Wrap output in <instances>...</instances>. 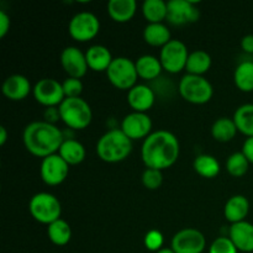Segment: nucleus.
I'll return each instance as SVG.
<instances>
[{"instance_id": "1", "label": "nucleus", "mask_w": 253, "mask_h": 253, "mask_svg": "<svg viewBox=\"0 0 253 253\" xmlns=\"http://www.w3.org/2000/svg\"><path fill=\"white\" fill-rule=\"evenodd\" d=\"M179 141L167 130H158L145 138L141 157L147 168L163 170L172 167L179 158Z\"/></svg>"}, {"instance_id": "2", "label": "nucleus", "mask_w": 253, "mask_h": 253, "mask_svg": "<svg viewBox=\"0 0 253 253\" xmlns=\"http://www.w3.org/2000/svg\"><path fill=\"white\" fill-rule=\"evenodd\" d=\"M22 140L25 148L31 155L43 160L59 151L64 141V136L56 125L43 120L29 124L24 130Z\"/></svg>"}, {"instance_id": "3", "label": "nucleus", "mask_w": 253, "mask_h": 253, "mask_svg": "<svg viewBox=\"0 0 253 253\" xmlns=\"http://www.w3.org/2000/svg\"><path fill=\"white\" fill-rule=\"evenodd\" d=\"M132 151V141L121 131V128L109 130L99 138L96 153L106 163H118L126 160Z\"/></svg>"}, {"instance_id": "4", "label": "nucleus", "mask_w": 253, "mask_h": 253, "mask_svg": "<svg viewBox=\"0 0 253 253\" xmlns=\"http://www.w3.org/2000/svg\"><path fill=\"white\" fill-rule=\"evenodd\" d=\"M61 120L73 130L88 127L93 119L90 105L83 98H66L58 106Z\"/></svg>"}, {"instance_id": "5", "label": "nucleus", "mask_w": 253, "mask_h": 253, "mask_svg": "<svg viewBox=\"0 0 253 253\" xmlns=\"http://www.w3.org/2000/svg\"><path fill=\"white\" fill-rule=\"evenodd\" d=\"M179 94L188 103L202 105L211 100L214 89L211 83L203 76L185 74L179 82Z\"/></svg>"}, {"instance_id": "6", "label": "nucleus", "mask_w": 253, "mask_h": 253, "mask_svg": "<svg viewBox=\"0 0 253 253\" xmlns=\"http://www.w3.org/2000/svg\"><path fill=\"white\" fill-rule=\"evenodd\" d=\"M30 214L36 221L49 225L61 219L62 207L59 200L49 193H37L29 203Z\"/></svg>"}, {"instance_id": "7", "label": "nucleus", "mask_w": 253, "mask_h": 253, "mask_svg": "<svg viewBox=\"0 0 253 253\" xmlns=\"http://www.w3.org/2000/svg\"><path fill=\"white\" fill-rule=\"evenodd\" d=\"M108 79L115 88L130 90L136 85L138 74L135 62L127 57H116L106 71Z\"/></svg>"}, {"instance_id": "8", "label": "nucleus", "mask_w": 253, "mask_h": 253, "mask_svg": "<svg viewBox=\"0 0 253 253\" xmlns=\"http://www.w3.org/2000/svg\"><path fill=\"white\" fill-rule=\"evenodd\" d=\"M100 30V21L95 14L90 11H81L74 15L68 25V31L72 39L78 42L93 40Z\"/></svg>"}, {"instance_id": "9", "label": "nucleus", "mask_w": 253, "mask_h": 253, "mask_svg": "<svg viewBox=\"0 0 253 253\" xmlns=\"http://www.w3.org/2000/svg\"><path fill=\"white\" fill-rule=\"evenodd\" d=\"M188 52L187 46L180 40H170L165 47H162L160 54V61L162 67L168 73H179L187 66Z\"/></svg>"}, {"instance_id": "10", "label": "nucleus", "mask_w": 253, "mask_h": 253, "mask_svg": "<svg viewBox=\"0 0 253 253\" xmlns=\"http://www.w3.org/2000/svg\"><path fill=\"white\" fill-rule=\"evenodd\" d=\"M35 99L37 103L47 108H56L61 105L66 99L63 91V85L57 79L42 78L35 84L32 89Z\"/></svg>"}, {"instance_id": "11", "label": "nucleus", "mask_w": 253, "mask_h": 253, "mask_svg": "<svg viewBox=\"0 0 253 253\" xmlns=\"http://www.w3.org/2000/svg\"><path fill=\"white\" fill-rule=\"evenodd\" d=\"M167 6V20L174 26L194 24L200 17L199 7L189 0H169Z\"/></svg>"}, {"instance_id": "12", "label": "nucleus", "mask_w": 253, "mask_h": 253, "mask_svg": "<svg viewBox=\"0 0 253 253\" xmlns=\"http://www.w3.org/2000/svg\"><path fill=\"white\" fill-rule=\"evenodd\" d=\"M207 247L205 236L197 229H183L172 239V247L175 253H203Z\"/></svg>"}, {"instance_id": "13", "label": "nucleus", "mask_w": 253, "mask_h": 253, "mask_svg": "<svg viewBox=\"0 0 253 253\" xmlns=\"http://www.w3.org/2000/svg\"><path fill=\"white\" fill-rule=\"evenodd\" d=\"M40 173L47 185H59L68 177L69 165L58 153H54L42 160Z\"/></svg>"}, {"instance_id": "14", "label": "nucleus", "mask_w": 253, "mask_h": 253, "mask_svg": "<svg viewBox=\"0 0 253 253\" xmlns=\"http://www.w3.org/2000/svg\"><path fill=\"white\" fill-rule=\"evenodd\" d=\"M152 130V120L146 113L127 114L121 121V131L130 138L131 141L147 138Z\"/></svg>"}, {"instance_id": "15", "label": "nucleus", "mask_w": 253, "mask_h": 253, "mask_svg": "<svg viewBox=\"0 0 253 253\" xmlns=\"http://www.w3.org/2000/svg\"><path fill=\"white\" fill-rule=\"evenodd\" d=\"M59 62H61L62 68L71 78L81 79L82 77L85 76L86 71L89 69L85 53H83L78 47H66L61 52Z\"/></svg>"}, {"instance_id": "16", "label": "nucleus", "mask_w": 253, "mask_h": 253, "mask_svg": "<svg viewBox=\"0 0 253 253\" xmlns=\"http://www.w3.org/2000/svg\"><path fill=\"white\" fill-rule=\"evenodd\" d=\"M156 100L155 91L145 84H136L128 90L127 103L136 113H146L153 106Z\"/></svg>"}, {"instance_id": "17", "label": "nucleus", "mask_w": 253, "mask_h": 253, "mask_svg": "<svg viewBox=\"0 0 253 253\" xmlns=\"http://www.w3.org/2000/svg\"><path fill=\"white\" fill-rule=\"evenodd\" d=\"M32 89L34 88H31L30 81L22 74H12L7 77L1 86L2 94L12 101L24 100Z\"/></svg>"}, {"instance_id": "18", "label": "nucleus", "mask_w": 253, "mask_h": 253, "mask_svg": "<svg viewBox=\"0 0 253 253\" xmlns=\"http://www.w3.org/2000/svg\"><path fill=\"white\" fill-rule=\"evenodd\" d=\"M229 237L236 249L241 252H253V224L241 221L232 224L230 227Z\"/></svg>"}, {"instance_id": "19", "label": "nucleus", "mask_w": 253, "mask_h": 253, "mask_svg": "<svg viewBox=\"0 0 253 253\" xmlns=\"http://www.w3.org/2000/svg\"><path fill=\"white\" fill-rule=\"evenodd\" d=\"M250 212V202L245 195H234L226 202L224 215L226 220L232 224L245 221Z\"/></svg>"}, {"instance_id": "20", "label": "nucleus", "mask_w": 253, "mask_h": 253, "mask_svg": "<svg viewBox=\"0 0 253 253\" xmlns=\"http://www.w3.org/2000/svg\"><path fill=\"white\" fill-rule=\"evenodd\" d=\"M89 69L94 72H106L113 62V56L108 47L103 44H93L85 52Z\"/></svg>"}, {"instance_id": "21", "label": "nucleus", "mask_w": 253, "mask_h": 253, "mask_svg": "<svg viewBox=\"0 0 253 253\" xmlns=\"http://www.w3.org/2000/svg\"><path fill=\"white\" fill-rule=\"evenodd\" d=\"M137 2L135 0H110L108 2V14L115 22H127L135 16Z\"/></svg>"}, {"instance_id": "22", "label": "nucleus", "mask_w": 253, "mask_h": 253, "mask_svg": "<svg viewBox=\"0 0 253 253\" xmlns=\"http://www.w3.org/2000/svg\"><path fill=\"white\" fill-rule=\"evenodd\" d=\"M135 64L138 77L145 81L156 79L163 71L160 58L152 56V54H143V56L138 57Z\"/></svg>"}, {"instance_id": "23", "label": "nucleus", "mask_w": 253, "mask_h": 253, "mask_svg": "<svg viewBox=\"0 0 253 253\" xmlns=\"http://www.w3.org/2000/svg\"><path fill=\"white\" fill-rule=\"evenodd\" d=\"M58 155L68 163L69 166H77L82 163L85 158V147L83 143L74 138H67L63 141L61 148L58 151Z\"/></svg>"}, {"instance_id": "24", "label": "nucleus", "mask_w": 253, "mask_h": 253, "mask_svg": "<svg viewBox=\"0 0 253 253\" xmlns=\"http://www.w3.org/2000/svg\"><path fill=\"white\" fill-rule=\"evenodd\" d=\"M143 40L153 47H165L170 41V31L163 22L148 24L143 30Z\"/></svg>"}, {"instance_id": "25", "label": "nucleus", "mask_w": 253, "mask_h": 253, "mask_svg": "<svg viewBox=\"0 0 253 253\" xmlns=\"http://www.w3.org/2000/svg\"><path fill=\"white\" fill-rule=\"evenodd\" d=\"M211 67V57L204 49H197V51L189 53L188 57L187 69L188 74H193V76H203L207 73Z\"/></svg>"}, {"instance_id": "26", "label": "nucleus", "mask_w": 253, "mask_h": 253, "mask_svg": "<svg viewBox=\"0 0 253 253\" xmlns=\"http://www.w3.org/2000/svg\"><path fill=\"white\" fill-rule=\"evenodd\" d=\"M47 235L49 241L56 246H66L72 239L71 225L63 219H58L48 225Z\"/></svg>"}, {"instance_id": "27", "label": "nucleus", "mask_w": 253, "mask_h": 253, "mask_svg": "<svg viewBox=\"0 0 253 253\" xmlns=\"http://www.w3.org/2000/svg\"><path fill=\"white\" fill-rule=\"evenodd\" d=\"M193 168L195 172L203 178L212 179L220 173V163L214 156L199 155L193 162Z\"/></svg>"}, {"instance_id": "28", "label": "nucleus", "mask_w": 253, "mask_h": 253, "mask_svg": "<svg viewBox=\"0 0 253 253\" xmlns=\"http://www.w3.org/2000/svg\"><path fill=\"white\" fill-rule=\"evenodd\" d=\"M168 6L163 0H146L142 4V14L148 24H161L167 20Z\"/></svg>"}, {"instance_id": "29", "label": "nucleus", "mask_w": 253, "mask_h": 253, "mask_svg": "<svg viewBox=\"0 0 253 253\" xmlns=\"http://www.w3.org/2000/svg\"><path fill=\"white\" fill-rule=\"evenodd\" d=\"M234 121L237 130L249 137H253V104L239 106L234 114Z\"/></svg>"}, {"instance_id": "30", "label": "nucleus", "mask_w": 253, "mask_h": 253, "mask_svg": "<svg viewBox=\"0 0 253 253\" xmlns=\"http://www.w3.org/2000/svg\"><path fill=\"white\" fill-rule=\"evenodd\" d=\"M237 126L234 119L220 118L212 124L211 135L219 142H229L236 136Z\"/></svg>"}, {"instance_id": "31", "label": "nucleus", "mask_w": 253, "mask_h": 253, "mask_svg": "<svg viewBox=\"0 0 253 253\" xmlns=\"http://www.w3.org/2000/svg\"><path fill=\"white\" fill-rule=\"evenodd\" d=\"M234 82L237 88L245 93L253 91V61L241 62L234 73Z\"/></svg>"}, {"instance_id": "32", "label": "nucleus", "mask_w": 253, "mask_h": 253, "mask_svg": "<svg viewBox=\"0 0 253 253\" xmlns=\"http://www.w3.org/2000/svg\"><path fill=\"white\" fill-rule=\"evenodd\" d=\"M250 168V161L247 160L246 156L241 152H235L227 158L226 161V169L230 175L235 178L244 177Z\"/></svg>"}, {"instance_id": "33", "label": "nucleus", "mask_w": 253, "mask_h": 253, "mask_svg": "<svg viewBox=\"0 0 253 253\" xmlns=\"http://www.w3.org/2000/svg\"><path fill=\"white\" fill-rule=\"evenodd\" d=\"M163 183V174L162 170L152 169V168H147L145 172L142 173V184L145 188L150 190H156L162 185Z\"/></svg>"}, {"instance_id": "34", "label": "nucleus", "mask_w": 253, "mask_h": 253, "mask_svg": "<svg viewBox=\"0 0 253 253\" xmlns=\"http://www.w3.org/2000/svg\"><path fill=\"white\" fill-rule=\"evenodd\" d=\"M239 250L230 237H217L209 247V253H237Z\"/></svg>"}, {"instance_id": "35", "label": "nucleus", "mask_w": 253, "mask_h": 253, "mask_svg": "<svg viewBox=\"0 0 253 253\" xmlns=\"http://www.w3.org/2000/svg\"><path fill=\"white\" fill-rule=\"evenodd\" d=\"M66 98H79L83 91V83L78 78H68L62 83Z\"/></svg>"}, {"instance_id": "36", "label": "nucleus", "mask_w": 253, "mask_h": 253, "mask_svg": "<svg viewBox=\"0 0 253 253\" xmlns=\"http://www.w3.org/2000/svg\"><path fill=\"white\" fill-rule=\"evenodd\" d=\"M163 241H165V239H163L162 232H160L158 230H151L145 236L146 249L153 252H158L160 250H162Z\"/></svg>"}, {"instance_id": "37", "label": "nucleus", "mask_w": 253, "mask_h": 253, "mask_svg": "<svg viewBox=\"0 0 253 253\" xmlns=\"http://www.w3.org/2000/svg\"><path fill=\"white\" fill-rule=\"evenodd\" d=\"M10 16L4 11V10H0V39L6 36V34L10 30Z\"/></svg>"}, {"instance_id": "38", "label": "nucleus", "mask_w": 253, "mask_h": 253, "mask_svg": "<svg viewBox=\"0 0 253 253\" xmlns=\"http://www.w3.org/2000/svg\"><path fill=\"white\" fill-rule=\"evenodd\" d=\"M43 116H44V121H46V123L52 124V125H54V123L61 119L58 108H47L46 111H44Z\"/></svg>"}, {"instance_id": "39", "label": "nucleus", "mask_w": 253, "mask_h": 253, "mask_svg": "<svg viewBox=\"0 0 253 253\" xmlns=\"http://www.w3.org/2000/svg\"><path fill=\"white\" fill-rule=\"evenodd\" d=\"M242 153L246 156V158L250 161V163L253 165V137H249L245 141L244 146H242Z\"/></svg>"}, {"instance_id": "40", "label": "nucleus", "mask_w": 253, "mask_h": 253, "mask_svg": "<svg viewBox=\"0 0 253 253\" xmlns=\"http://www.w3.org/2000/svg\"><path fill=\"white\" fill-rule=\"evenodd\" d=\"M241 48L246 53H250L253 56V35H246L241 40Z\"/></svg>"}, {"instance_id": "41", "label": "nucleus", "mask_w": 253, "mask_h": 253, "mask_svg": "<svg viewBox=\"0 0 253 253\" xmlns=\"http://www.w3.org/2000/svg\"><path fill=\"white\" fill-rule=\"evenodd\" d=\"M7 140V130L5 126H0V146H4Z\"/></svg>"}, {"instance_id": "42", "label": "nucleus", "mask_w": 253, "mask_h": 253, "mask_svg": "<svg viewBox=\"0 0 253 253\" xmlns=\"http://www.w3.org/2000/svg\"><path fill=\"white\" fill-rule=\"evenodd\" d=\"M156 253H175V252L173 251L172 249H162V250H160V251L156 252Z\"/></svg>"}, {"instance_id": "43", "label": "nucleus", "mask_w": 253, "mask_h": 253, "mask_svg": "<svg viewBox=\"0 0 253 253\" xmlns=\"http://www.w3.org/2000/svg\"><path fill=\"white\" fill-rule=\"evenodd\" d=\"M252 61H253V59H252Z\"/></svg>"}]
</instances>
